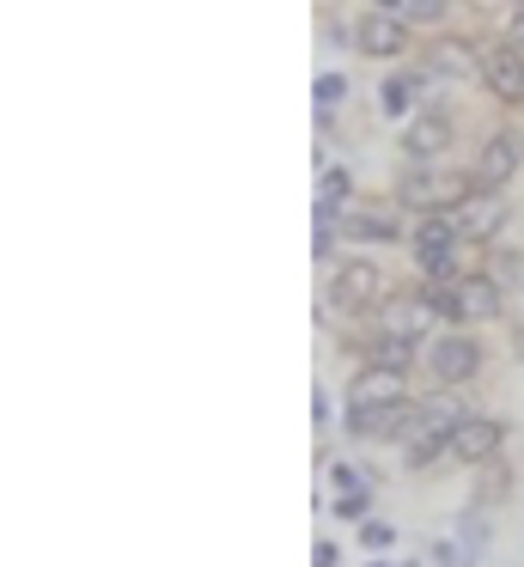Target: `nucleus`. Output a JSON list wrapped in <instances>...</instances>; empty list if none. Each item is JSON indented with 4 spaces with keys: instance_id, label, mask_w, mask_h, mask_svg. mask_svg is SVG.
Wrapping results in <instances>:
<instances>
[{
    "instance_id": "1",
    "label": "nucleus",
    "mask_w": 524,
    "mask_h": 567,
    "mask_svg": "<svg viewBox=\"0 0 524 567\" xmlns=\"http://www.w3.org/2000/svg\"><path fill=\"white\" fill-rule=\"evenodd\" d=\"M463 415H470V409H463V391L421 396V403H414L409 433H402V464H409V470H433L439 457L451 452V433H458Z\"/></svg>"
},
{
    "instance_id": "2",
    "label": "nucleus",
    "mask_w": 524,
    "mask_h": 567,
    "mask_svg": "<svg viewBox=\"0 0 524 567\" xmlns=\"http://www.w3.org/2000/svg\"><path fill=\"white\" fill-rule=\"evenodd\" d=\"M427 372H433V384H445V391H463V384L482 372V342H475L470 330H439L427 336Z\"/></svg>"
},
{
    "instance_id": "3",
    "label": "nucleus",
    "mask_w": 524,
    "mask_h": 567,
    "mask_svg": "<svg viewBox=\"0 0 524 567\" xmlns=\"http://www.w3.org/2000/svg\"><path fill=\"white\" fill-rule=\"evenodd\" d=\"M402 208H414V214H451L463 196H470V177L463 172H433V165H414L409 177H402Z\"/></svg>"
},
{
    "instance_id": "4",
    "label": "nucleus",
    "mask_w": 524,
    "mask_h": 567,
    "mask_svg": "<svg viewBox=\"0 0 524 567\" xmlns=\"http://www.w3.org/2000/svg\"><path fill=\"white\" fill-rule=\"evenodd\" d=\"M518 165H524V135L518 128H494L470 165V189H506Z\"/></svg>"
},
{
    "instance_id": "5",
    "label": "nucleus",
    "mask_w": 524,
    "mask_h": 567,
    "mask_svg": "<svg viewBox=\"0 0 524 567\" xmlns=\"http://www.w3.org/2000/svg\"><path fill=\"white\" fill-rule=\"evenodd\" d=\"M506 452V427H500L494 415H463L458 421V433H451V464H463V470H482V464H494V457Z\"/></svg>"
},
{
    "instance_id": "6",
    "label": "nucleus",
    "mask_w": 524,
    "mask_h": 567,
    "mask_svg": "<svg viewBox=\"0 0 524 567\" xmlns=\"http://www.w3.org/2000/svg\"><path fill=\"white\" fill-rule=\"evenodd\" d=\"M451 220H458L463 245H494L500 226H506V196H500V189H470V196L451 208Z\"/></svg>"
},
{
    "instance_id": "7",
    "label": "nucleus",
    "mask_w": 524,
    "mask_h": 567,
    "mask_svg": "<svg viewBox=\"0 0 524 567\" xmlns=\"http://www.w3.org/2000/svg\"><path fill=\"white\" fill-rule=\"evenodd\" d=\"M353 43H360L366 55H378V62H397V55H409L414 50V31H409V19L402 13H366L360 19V31H353Z\"/></svg>"
},
{
    "instance_id": "8",
    "label": "nucleus",
    "mask_w": 524,
    "mask_h": 567,
    "mask_svg": "<svg viewBox=\"0 0 524 567\" xmlns=\"http://www.w3.org/2000/svg\"><path fill=\"white\" fill-rule=\"evenodd\" d=\"M427 323H433V306H427V293L414 287V293H384L372 311V330H390V336H414V342H427Z\"/></svg>"
},
{
    "instance_id": "9",
    "label": "nucleus",
    "mask_w": 524,
    "mask_h": 567,
    "mask_svg": "<svg viewBox=\"0 0 524 567\" xmlns=\"http://www.w3.org/2000/svg\"><path fill=\"white\" fill-rule=\"evenodd\" d=\"M329 299L348 306V311H378V299H384V275H378L366 257H353V262H341V269H336Z\"/></svg>"
},
{
    "instance_id": "10",
    "label": "nucleus",
    "mask_w": 524,
    "mask_h": 567,
    "mask_svg": "<svg viewBox=\"0 0 524 567\" xmlns=\"http://www.w3.org/2000/svg\"><path fill=\"white\" fill-rule=\"evenodd\" d=\"M500 311H506V293H500L494 275H458V330L494 323Z\"/></svg>"
},
{
    "instance_id": "11",
    "label": "nucleus",
    "mask_w": 524,
    "mask_h": 567,
    "mask_svg": "<svg viewBox=\"0 0 524 567\" xmlns=\"http://www.w3.org/2000/svg\"><path fill=\"white\" fill-rule=\"evenodd\" d=\"M482 86L500 104H524V50H512V43L482 50Z\"/></svg>"
},
{
    "instance_id": "12",
    "label": "nucleus",
    "mask_w": 524,
    "mask_h": 567,
    "mask_svg": "<svg viewBox=\"0 0 524 567\" xmlns=\"http://www.w3.org/2000/svg\"><path fill=\"white\" fill-rule=\"evenodd\" d=\"M348 396H360V403H372V409L414 403V391H409V372H402V367H372V360H366V367L353 372Z\"/></svg>"
},
{
    "instance_id": "13",
    "label": "nucleus",
    "mask_w": 524,
    "mask_h": 567,
    "mask_svg": "<svg viewBox=\"0 0 524 567\" xmlns=\"http://www.w3.org/2000/svg\"><path fill=\"white\" fill-rule=\"evenodd\" d=\"M409 250H414V262H439V257H451V250H463V233H458V220L451 214H414V226H409Z\"/></svg>"
},
{
    "instance_id": "14",
    "label": "nucleus",
    "mask_w": 524,
    "mask_h": 567,
    "mask_svg": "<svg viewBox=\"0 0 524 567\" xmlns=\"http://www.w3.org/2000/svg\"><path fill=\"white\" fill-rule=\"evenodd\" d=\"M445 147H451V116L445 111H414L409 128H402V153H409V165H433Z\"/></svg>"
},
{
    "instance_id": "15",
    "label": "nucleus",
    "mask_w": 524,
    "mask_h": 567,
    "mask_svg": "<svg viewBox=\"0 0 524 567\" xmlns=\"http://www.w3.org/2000/svg\"><path fill=\"white\" fill-rule=\"evenodd\" d=\"M341 238L348 245H397L402 214L397 208H341Z\"/></svg>"
},
{
    "instance_id": "16",
    "label": "nucleus",
    "mask_w": 524,
    "mask_h": 567,
    "mask_svg": "<svg viewBox=\"0 0 524 567\" xmlns=\"http://www.w3.org/2000/svg\"><path fill=\"white\" fill-rule=\"evenodd\" d=\"M427 74L470 80V74H482V50H475V43H458V38H439L433 50H427Z\"/></svg>"
},
{
    "instance_id": "17",
    "label": "nucleus",
    "mask_w": 524,
    "mask_h": 567,
    "mask_svg": "<svg viewBox=\"0 0 524 567\" xmlns=\"http://www.w3.org/2000/svg\"><path fill=\"white\" fill-rule=\"evenodd\" d=\"M421 86H427V68L414 74V68H397V74L378 86V111L390 116V123H402V116L414 111V99H421Z\"/></svg>"
},
{
    "instance_id": "18",
    "label": "nucleus",
    "mask_w": 524,
    "mask_h": 567,
    "mask_svg": "<svg viewBox=\"0 0 524 567\" xmlns=\"http://www.w3.org/2000/svg\"><path fill=\"white\" fill-rule=\"evenodd\" d=\"M414 336H390V330H372V342H366V360H372V367H402L409 372L414 367Z\"/></svg>"
},
{
    "instance_id": "19",
    "label": "nucleus",
    "mask_w": 524,
    "mask_h": 567,
    "mask_svg": "<svg viewBox=\"0 0 524 567\" xmlns=\"http://www.w3.org/2000/svg\"><path fill=\"white\" fill-rule=\"evenodd\" d=\"M317 202H329V208H348V202H353V177L341 172V165H323V172H317Z\"/></svg>"
},
{
    "instance_id": "20",
    "label": "nucleus",
    "mask_w": 524,
    "mask_h": 567,
    "mask_svg": "<svg viewBox=\"0 0 524 567\" xmlns=\"http://www.w3.org/2000/svg\"><path fill=\"white\" fill-rule=\"evenodd\" d=\"M353 537H360V549H372V555L397 549V525H384V518H360V525H353Z\"/></svg>"
},
{
    "instance_id": "21",
    "label": "nucleus",
    "mask_w": 524,
    "mask_h": 567,
    "mask_svg": "<svg viewBox=\"0 0 524 567\" xmlns=\"http://www.w3.org/2000/svg\"><path fill=\"white\" fill-rule=\"evenodd\" d=\"M341 440H372V403H360V396L341 403Z\"/></svg>"
},
{
    "instance_id": "22",
    "label": "nucleus",
    "mask_w": 524,
    "mask_h": 567,
    "mask_svg": "<svg viewBox=\"0 0 524 567\" xmlns=\"http://www.w3.org/2000/svg\"><path fill=\"white\" fill-rule=\"evenodd\" d=\"M336 518H348V525H360V518H372V482L366 488H348V494H336V506H329Z\"/></svg>"
},
{
    "instance_id": "23",
    "label": "nucleus",
    "mask_w": 524,
    "mask_h": 567,
    "mask_svg": "<svg viewBox=\"0 0 524 567\" xmlns=\"http://www.w3.org/2000/svg\"><path fill=\"white\" fill-rule=\"evenodd\" d=\"M433 561H439V567H475L482 555H475L470 543H463L458 530H451V537H439V543H433Z\"/></svg>"
},
{
    "instance_id": "24",
    "label": "nucleus",
    "mask_w": 524,
    "mask_h": 567,
    "mask_svg": "<svg viewBox=\"0 0 524 567\" xmlns=\"http://www.w3.org/2000/svg\"><path fill=\"white\" fill-rule=\"evenodd\" d=\"M311 99H317V111H336V104L348 99V80H341V74H317Z\"/></svg>"
},
{
    "instance_id": "25",
    "label": "nucleus",
    "mask_w": 524,
    "mask_h": 567,
    "mask_svg": "<svg viewBox=\"0 0 524 567\" xmlns=\"http://www.w3.org/2000/svg\"><path fill=\"white\" fill-rule=\"evenodd\" d=\"M409 25H439V19H445V0H409Z\"/></svg>"
},
{
    "instance_id": "26",
    "label": "nucleus",
    "mask_w": 524,
    "mask_h": 567,
    "mask_svg": "<svg viewBox=\"0 0 524 567\" xmlns=\"http://www.w3.org/2000/svg\"><path fill=\"white\" fill-rule=\"evenodd\" d=\"M329 482H336V488L348 494V488H366V482H372V476H360V470H353V464H329Z\"/></svg>"
},
{
    "instance_id": "27",
    "label": "nucleus",
    "mask_w": 524,
    "mask_h": 567,
    "mask_svg": "<svg viewBox=\"0 0 524 567\" xmlns=\"http://www.w3.org/2000/svg\"><path fill=\"white\" fill-rule=\"evenodd\" d=\"M482 470H487V482H482V501H500V494H506V464L494 457V464H482Z\"/></svg>"
},
{
    "instance_id": "28",
    "label": "nucleus",
    "mask_w": 524,
    "mask_h": 567,
    "mask_svg": "<svg viewBox=\"0 0 524 567\" xmlns=\"http://www.w3.org/2000/svg\"><path fill=\"white\" fill-rule=\"evenodd\" d=\"M336 561H341V555H336V543L323 537V543H317V549H311V567H336Z\"/></svg>"
},
{
    "instance_id": "29",
    "label": "nucleus",
    "mask_w": 524,
    "mask_h": 567,
    "mask_svg": "<svg viewBox=\"0 0 524 567\" xmlns=\"http://www.w3.org/2000/svg\"><path fill=\"white\" fill-rule=\"evenodd\" d=\"M311 427H317V433H323V427H329V396H323V391H317V396H311Z\"/></svg>"
},
{
    "instance_id": "30",
    "label": "nucleus",
    "mask_w": 524,
    "mask_h": 567,
    "mask_svg": "<svg viewBox=\"0 0 524 567\" xmlns=\"http://www.w3.org/2000/svg\"><path fill=\"white\" fill-rule=\"evenodd\" d=\"M506 43H512V50H524V7L512 13V25H506Z\"/></svg>"
},
{
    "instance_id": "31",
    "label": "nucleus",
    "mask_w": 524,
    "mask_h": 567,
    "mask_svg": "<svg viewBox=\"0 0 524 567\" xmlns=\"http://www.w3.org/2000/svg\"><path fill=\"white\" fill-rule=\"evenodd\" d=\"M378 13H409V0H372Z\"/></svg>"
},
{
    "instance_id": "32",
    "label": "nucleus",
    "mask_w": 524,
    "mask_h": 567,
    "mask_svg": "<svg viewBox=\"0 0 524 567\" xmlns=\"http://www.w3.org/2000/svg\"><path fill=\"white\" fill-rule=\"evenodd\" d=\"M366 567H390V561H366Z\"/></svg>"
},
{
    "instance_id": "33",
    "label": "nucleus",
    "mask_w": 524,
    "mask_h": 567,
    "mask_svg": "<svg viewBox=\"0 0 524 567\" xmlns=\"http://www.w3.org/2000/svg\"><path fill=\"white\" fill-rule=\"evenodd\" d=\"M397 567H421V561H397Z\"/></svg>"
}]
</instances>
